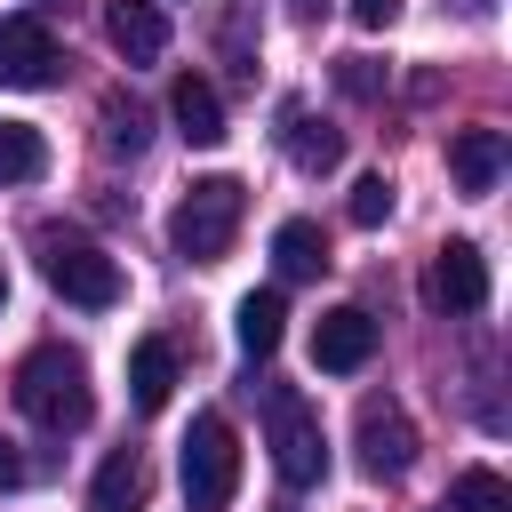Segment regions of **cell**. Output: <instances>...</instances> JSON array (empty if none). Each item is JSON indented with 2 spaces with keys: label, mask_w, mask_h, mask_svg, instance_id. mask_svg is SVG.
<instances>
[{
  "label": "cell",
  "mask_w": 512,
  "mask_h": 512,
  "mask_svg": "<svg viewBox=\"0 0 512 512\" xmlns=\"http://www.w3.org/2000/svg\"><path fill=\"white\" fill-rule=\"evenodd\" d=\"M16 408L48 432H80L96 416V392H88V360L64 352V344H40L16 360Z\"/></svg>",
  "instance_id": "6da1fadb"
},
{
  "label": "cell",
  "mask_w": 512,
  "mask_h": 512,
  "mask_svg": "<svg viewBox=\"0 0 512 512\" xmlns=\"http://www.w3.org/2000/svg\"><path fill=\"white\" fill-rule=\"evenodd\" d=\"M240 216H248V184H240V176H200V184L176 200V216H168V240H176V256H192V264H216V256L240 240Z\"/></svg>",
  "instance_id": "7a4b0ae2"
},
{
  "label": "cell",
  "mask_w": 512,
  "mask_h": 512,
  "mask_svg": "<svg viewBox=\"0 0 512 512\" xmlns=\"http://www.w3.org/2000/svg\"><path fill=\"white\" fill-rule=\"evenodd\" d=\"M40 272H48V288L64 296V304H80V312H112L120 304V264L96 248V240H80V232H40Z\"/></svg>",
  "instance_id": "3957f363"
},
{
  "label": "cell",
  "mask_w": 512,
  "mask_h": 512,
  "mask_svg": "<svg viewBox=\"0 0 512 512\" xmlns=\"http://www.w3.org/2000/svg\"><path fill=\"white\" fill-rule=\"evenodd\" d=\"M264 424H272V472L288 488H312L328 472V440H320V416L304 408L296 384H264Z\"/></svg>",
  "instance_id": "277c9868"
},
{
  "label": "cell",
  "mask_w": 512,
  "mask_h": 512,
  "mask_svg": "<svg viewBox=\"0 0 512 512\" xmlns=\"http://www.w3.org/2000/svg\"><path fill=\"white\" fill-rule=\"evenodd\" d=\"M232 488H240V432L208 408V416H192V432H184V504H192V512H224Z\"/></svg>",
  "instance_id": "5b68a950"
},
{
  "label": "cell",
  "mask_w": 512,
  "mask_h": 512,
  "mask_svg": "<svg viewBox=\"0 0 512 512\" xmlns=\"http://www.w3.org/2000/svg\"><path fill=\"white\" fill-rule=\"evenodd\" d=\"M352 440H360V472H368V480H400V472L416 464V424H408L400 400H360Z\"/></svg>",
  "instance_id": "8992f818"
},
{
  "label": "cell",
  "mask_w": 512,
  "mask_h": 512,
  "mask_svg": "<svg viewBox=\"0 0 512 512\" xmlns=\"http://www.w3.org/2000/svg\"><path fill=\"white\" fill-rule=\"evenodd\" d=\"M424 304L448 312V320L480 312V304H488V256H480L472 240H448V248L432 256V272H424Z\"/></svg>",
  "instance_id": "52a82bcc"
},
{
  "label": "cell",
  "mask_w": 512,
  "mask_h": 512,
  "mask_svg": "<svg viewBox=\"0 0 512 512\" xmlns=\"http://www.w3.org/2000/svg\"><path fill=\"white\" fill-rule=\"evenodd\" d=\"M376 360V320L360 312V304H328L320 320H312V368H328V376H360Z\"/></svg>",
  "instance_id": "ba28073f"
},
{
  "label": "cell",
  "mask_w": 512,
  "mask_h": 512,
  "mask_svg": "<svg viewBox=\"0 0 512 512\" xmlns=\"http://www.w3.org/2000/svg\"><path fill=\"white\" fill-rule=\"evenodd\" d=\"M56 64H64V48L40 16H0V88H48Z\"/></svg>",
  "instance_id": "9c48e42d"
},
{
  "label": "cell",
  "mask_w": 512,
  "mask_h": 512,
  "mask_svg": "<svg viewBox=\"0 0 512 512\" xmlns=\"http://www.w3.org/2000/svg\"><path fill=\"white\" fill-rule=\"evenodd\" d=\"M504 128H456L448 136V176H456V192H496V176H504Z\"/></svg>",
  "instance_id": "30bf717a"
},
{
  "label": "cell",
  "mask_w": 512,
  "mask_h": 512,
  "mask_svg": "<svg viewBox=\"0 0 512 512\" xmlns=\"http://www.w3.org/2000/svg\"><path fill=\"white\" fill-rule=\"evenodd\" d=\"M144 496H152L144 448H112V456L96 464V480H88V512H144Z\"/></svg>",
  "instance_id": "8fae6325"
},
{
  "label": "cell",
  "mask_w": 512,
  "mask_h": 512,
  "mask_svg": "<svg viewBox=\"0 0 512 512\" xmlns=\"http://www.w3.org/2000/svg\"><path fill=\"white\" fill-rule=\"evenodd\" d=\"M104 32H112V48H120L128 64L168 56V16H160L152 0H104Z\"/></svg>",
  "instance_id": "7c38bea8"
},
{
  "label": "cell",
  "mask_w": 512,
  "mask_h": 512,
  "mask_svg": "<svg viewBox=\"0 0 512 512\" xmlns=\"http://www.w3.org/2000/svg\"><path fill=\"white\" fill-rule=\"evenodd\" d=\"M280 144H288V160H296L304 176H328V168L344 160V136H336L328 120H312L304 104H280Z\"/></svg>",
  "instance_id": "4fadbf2b"
},
{
  "label": "cell",
  "mask_w": 512,
  "mask_h": 512,
  "mask_svg": "<svg viewBox=\"0 0 512 512\" xmlns=\"http://www.w3.org/2000/svg\"><path fill=\"white\" fill-rule=\"evenodd\" d=\"M168 112H176L184 144H224V96H216L200 72H184V80L168 88Z\"/></svg>",
  "instance_id": "5bb4252c"
},
{
  "label": "cell",
  "mask_w": 512,
  "mask_h": 512,
  "mask_svg": "<svg viewBox=\"0 0 512 512\" xmlns=\"http://www.w3.org/2000/svg\"><path fill=\"white\" fill-rule=\"evenodd\" d=\"M280 328H288V296H280V288H248V296H240V312H232L240 352H248V360H272Z\"/></svg>",
  "instance_id": "9a60e30c"
},
{
  "label": "cell",
  "mask_w": 512,
  "mask_h": 512,
  "mask_svg": "<svg viewBox=\"0 0 512 512\" xmlns=\"http://www.w3.org/2000/svg\"><path fill=\"white\" fill-rule=\"evenodd\" d=\"M168 392H176V344L168 336H144L128 352V400L152 416V408H168Z\"/></svg>",
  "instance_id": "2e32d148"
},
{
  "label": "cell",
  "mask_w": 512,
  "mask_h": 512,
  "mask_svg": "<svg viewBox=\"0 0 512 512\" xmlns=\"http://www.w3.org/2000/svg\"><path fill=\"white\" fill-rule=\"evenodd\" d=\"M320 264H328V240H320V224H312V216H288V224L272 232V272H280V280H312Z\"/></svg>",
  "instance_id": "e0dca14e"
},
{
  "label": "cell",
  "mask_w": 512,
  "mask_h": 512,
  "mask_svg": "<svg viewBox=\"0 0 512 512\" xmlns=\"http://www.w3.org/2000/svg\"><path fill=\"white\" fill-rule=\"evenodd\" d=\"M32 176H48V136L32 120H0V192L32 184Z\"/></svg>",
  "instance_id": "ac0fdd59"
},
{
  "label": "cell",
  "mask_w": 512,
  "mask_h": 512,
  "mask_svg": "<svg viewBox=\"0 0 512 512\" xmlns=\"http://www.w3.org/2000/svg\"><path fill=\"white\" fill-rule=\"evenodd\" d=\"M448 512H512V488H504V472H488V464L456 472V488H448Z\"/></svg>",
  "instance_id": "d6986e66"
},
{
  "label": "cell",
  "mask_w": 512,
  "mask_h": 512,
  "mask_svg": "<svg viewBox=\"0 0 512 512\" xmlns=\"http://www.w3.org/2000/svg\"><path fill=\"white\" fill-rule=\"evenodd\" d=\"M144 136H152V120H144V104H128V96H112V104H104V144L136 160V152H144Z\"/></svg>",
  "instance_id": "ffe728a7"
},
{
  "label": "cell",
  "mask_w": 512,
  "mask_h": 512,
  "mask_svg": "<svg viewBox=\"0 0 512 512\" xmlns=\"http://www.w3.org/2000/svg\"><path fill=\"white\" fill-rule=\"evenodd\" d=\"M344 216H352L360 232H376V224L392 216V176H384V168H376V176H360V184H352V200H344Z\"/></svg>",
  "instance_id": "44dd1931"
},
{
  "label": "cell",
  "mask_w": 512,
  "mask_h": 512,
  "mask_svg": "<svg viewBox=\"0 0 512 512\" xmlns=\"http://www.w3.org/2000/svg\"><path fill=\"white\" fill-rule=\"evenodd\" d=\"M336 88H344V96H376V72H368V56H344V64H336Z\"/></svg>",
  "instance_id": "7402d4cb"
},
{
  "label": "cell",
  "mask_w": 512,
  "mask_h": 512,
  "mask_svg": "<svg viewBox=\"0 0 512 512\" xmlns=\"http://www.w3.org/2000/svg\"><path fill=\"white\" fill-rule=\"evenodd\" d=\"M392 16H400V0H352V24H360V32H384Z\"/></svg>",
  "instance_id": "603a6c76"
},
{
  "label": "cell",
  "mask_w": 512,
  "mask_h": 512,
  "mask_svg": "<svg viewBox=\"0 0 512 512\" xmlns=\"http://www.w3.org/2000/svg\"><path fill=\"white\" fill-rule=\"evenodd\" d=\"M8 488H24V456H16V440L0 432V496H8Z\"/></svg>",
  "instance_id": "cb8c5ba5"
},
{
  "label": "cell",
  "mask_w": 512,
  "mask_h": 512,
  "mask_svg": "<svg viewBox=\"0 0 512 512\" xmlns=\"http://www.w3.org/2000/svg\"><path fill=\"white\" fill-rule=\"evenodd\" d=\"M288 8H296V16H304V24H312V16H320V8H328V0H288Z\"/></svg>",
  "instance_id": "d4e9b609"
},
{
  "label": "cell",
  "mask_w": 512,
  "mask_h": 512,
  "mask_svg": "<svg viewBox=\"0 0 512 512\" xmlns=\"http://www.w3.org/2000/svg\"><path fill=\"white\" fill-rule=\"evenodd\" d=\"M0 304H8V264H0Z\"/></svg>",
  "instance_id": "484cf974"
}]
</instances>
